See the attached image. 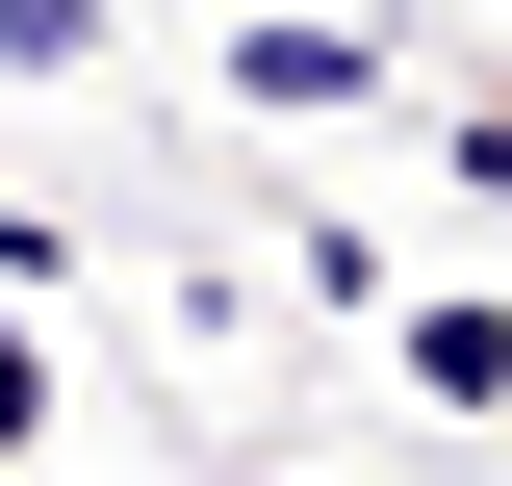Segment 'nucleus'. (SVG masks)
<instances>
[{"label":"nucleus","instance_id":"obj_1","mask_svg":"<svg viewBox=\"0 0 512 486\" xmlns=\"http://www.w3.org/2000/svg\"><path fill=\"white\" fill-rule=\"evenodd\" d=\"M359 77H384L359 26H231V103H282V128H308V103H359Z\"/></svg>","mask_w":512,"mask_h":486},{"label":"nucleus","instance_id":"obj_2","mask_svg":"<svg viewBox=\"0 0 512 486\" xmlns=\"http://www.w3.org/2000/svg\"><path fill=\"white\" fill-rule=\"evenodd\" d=\"M410 384H436V410H512V307L436 282V307H410Z\"/></svg>","mask_w":512,"mask_h":486},{"label":"nucleus","instance_id":"obj_3","mask_svg":"<svg viewBox=\"0 0 512 486\" xmlns=\"http://www.w3.org/2000/svg\"><path fill=\"white\" fill-rule=\"evenodd\" d=\"M26 435H52V359H26V307H0V461H26Z\"/></svg>","mask_w":512,"mask_h":486}]
</instances>
